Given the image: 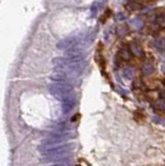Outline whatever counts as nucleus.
Masks as SVG:
<instances>
[{"label": "nucleus", "instance_id": "obj_1", "mask_svg": "<svg viewBox=\"0 0 165 166\" xmlns=\"http://www.w3.org/2000/svg\"><path fill=\"white\" fill-rule=\"evenodd\" d=\"M71 93H72V87L67 83L56 84L52 87V93L60 100H64Z\"/></svg>", "mask_w": 165, "mask_h": 166}, {"label": "nucleus", "instance_id": "obj_2", "mask_svg": "<svg viewBox=\"0 0 165 166\" xmlns=\"http://www.w3.org/2000/svg\"><path fill=\"white\" fill-rule=\"evenodd\" d=\"M130 50L132 52V54H134L135 56H137L139 58L143 57V55H144L143 49H142V47L138 43H136V42H132L130 44Z\"/></svg>", "mask_w": 165, "mask_h": 166}, {"label": "nucleus", "instance_id": "obj_3", "mask_svg": "<svg viewBox=\"0 0 165 166\" xmlns=\"http://www.w3.org/2000/svg\"><path fill=\"white\" fill-rule=\"evenodd\" d=\"M119 57L125 61L131 60V58H132L131 50H129V49H127V48H122L121 50H119Z\"/></svg>", "mask_w": 165, "mask_h": 166}, {"label": "nucleus", "instance_id": "obj_4", "mask_svg": "<svg viewBox=\"0 0 165 166\" xmlns=\"http://www.w3.org/2000/svg\"><path fill=\"white\" fill-rule=\"evenodd\" d=\"M129 27L127 25H119L118 26V28H116V35L119 38H122V37H126V35L129 34Z\"/></svg>", "mask_w": 165, "mask_h": 166}, {"label": "nucleus", "instance_id": "obj_5", "mask_svg": "<svg viewBox=\"0 0 165 166\" xmlns=\"http://www.w3.org/2000/svg\"><path fill=\"white\" fill-rule=\"evenodd\" d=\"M126 8H127L129 11H138V9L141 8V4H139L136 1H130L126 5Z\"/></svg>", "mask_w": 165, "mask_h": 166}, {"label": "nucleus", "instance_id": "obj_6", "mask_svg": "<svg viewBox=\"0 0 165 166\" xmlns=\"http://www.w3.org/2000/svg\"><path fill=\"white\" fill-rule=\"evenodd\" d=\"M154 71H155V68L151 63H145L142 67V72H143L144 75H151L152 73H154Z\"/></svg>", "mask_w": 165, "mask_h": 166}, {"label": "nucleus", "instance_id": "obj_7", "mask_svg": "<svg viewBox=\"0 0 165 166\" xmlns=\"http://www.w3.org/2000/svg\"><path fill=\"white\" fill-rule=\"evenodd\" d=\"M155 46L159 50H165V38H161L155 42Z\"/></svg>", "mask_w": 165, "mask_h": 166}, {"label": "nucleus", "instance_id": "obj_8", "mask_svg": "<svg viewBox=\"0 0 165 166\" xmlns=\"http://www.w3.org/2000/svg\"><path fill=\"white\" fill-rule=\"evenodd\" d=\"M131 24L134 26V28L135 29H140L142 27V25H143V22H142L140 19H138V18H135L133 19V20H131Z\"/></svg>", "mask_w": 165, "mask_h": 166}, {"label": "nucleus", "instance_id": "obj_9", "mask_svg": "<svg viewBox=\"0 0 165 166\" xmlns=\"http://www.w3.org/2000/svg\"><path fill=\"white\" fill-rule=\"evenodd\" d=\"M157 24L161 27H165V14H161L157 17Z\"/></svg>", "mask_w": 165, "mask_h": 166}, {"label": "nucleus", "instance_id": "obj_10", "mask_svg": "<svg viewBox=\"0 0 165 166\" xmlns=\"http://www.w3.org/2000/svg\"><path fill=\"white\" fill-rule=\"evenodd\" d=\"M124 74H125V76L128 78V79H130V78H132L134 76V72H133V70H132V69H130V68H127V69L125 70Z\"/></svg>", "mask_w": 165, "mask_h": 166}, {"label": "nucleus", "instance_id": "obj_11", "mask_svg": "<svg viewBox=\"0 0 165 166\" xmlns=\"http://www.w3.org/2000/svg\"><path fill=\"white\" fill-rule=\"evenodd\" d=\"M158 107H159L162 111H165V99H161L159 102H158Z\"/></svg>", "mask_w": 165, "mask_h": 166}, {"label": "nucleus", "instance_id": "obj_12", "mask_svg": "<svg viewBox=\"0 0 165 166\" xmlns=\"http://www.w3.org/2000/svg\"><path fill=\"white\" fill-rule=\"evenodd\" d=\"M109 15H110V11H109V9H107V11L105 12V14L102 16L101 21H102V22H105V21H106V19H107V17H109Z\"/></svg>", "mask_w": 165, "mask_h": 166}, {"label": "nucleus", "instance_id": "obj_13", "mask_svg": "<svg viewBox=\"0 0 165 166\" xmlns=\"http://www.w3.org/2000/svg\"><path fill=\"white\" fill-rule=\"evenodd\" d=\"M160 98H161V99H165V92H161Z\"/></svg>", "mask_w": 165, "mask_h": 166}, {"label": "nucleus", "instance_id": "obj_14", "mask_svg": "<svg viewBox=\"0 0 165 166\" xmlns=\"http://www.w3.org/2000/svg\"><path fill=\"white\" fill-rule=\"evenodd\" d=\"M162 71H163V73L165 74V63L162 66Z\"/></svg>", "mask_w": 165, "mask_h": 166}, {"label": "nucleus", "instance_id": "obj_15", "mask_svg": "<svg viewBox=\"0 0 165 166\" xmlns=\"http://www.w3.org/2000/svg\"><path fill=\"white\" fill-rule=\"evenodd\" d=\"M145 1H148V2H155L156 0H145Z\"/></svg>", "mask_w": 165, "mask_h": 166}, {"label": "nucleus", "instance_id": "obj_16", "mask_svg": "<svg viewBox=\"0 0 165 166\" xmlns=\"http://www.w3.org/2000/svg\"><path fill=\"white\" fill-rule=\"evenodd\" d=\"M164 84H165V80H164Z\"/></svg>", "mask_w": 165, "mask_h": 166}]
</instances>
